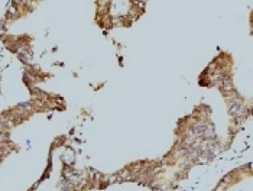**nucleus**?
<instances>
[{
	"label": "nucleus",
	"instance_id": "f257e3e1",
	"mask_svg": "<svg viewBox=\"0 0 253 191\" xmlns=\"http://www.w3.org/2000/svg\"><path fill=\"white\" fill-rule=\"evenodd\" d=\"M243 112H244V109H243V104L242 103H239V101H234V103H231L230 106V113L233 116H236V117H239V116H242Z\"/></svg>",
	"mask_w": 253,
	"mask_h": 191
}]
</instances>
